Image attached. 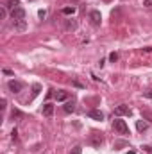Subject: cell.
I'll return each instance as SVG.
<instances>
[{
    "label": "cell",
    "mask_w": 152,
    "mask_h": 154,
    "mask_svg": "<svg viewBox=\"0 0 152 154\" xmlns=\"http://www.w3.org/2000/svg\"><path fill=\"white\" fill-rule=\"evenodd\" d=\"M113 129L118 135H129V126L125 124V120H120V118L113 120Z\"/></svg>",
    "instance_id": "obj_1"
},
{
    "label": "cell",
    "mask_w": 152,
    "mask_h": 154,
    "mask_svg": "<svg viewBox=\"0 0 152 154\" xmlns=\"http://www.w3.org/2000/svg\"><path fill=\"white\" fill-rule=\"evenodd\" d=\"M7 88H9L11 93H20V92L23 90V83H20V81H16V79H11V81L7 83Z\"/></svg>",
    "instance_id": "obj_2"
},
{
    "label": "cell",
    "mask_w": 152,
    "mask_h": 154,
    "mask_svg": "<svg viewBox=\"0 0 152 154\" xmlns=\"http://www.w3.org/2000/svg\"><path fill=\"white\" fill-rule=\"evenodd\" d=\"M11 20L13 22H18V20H25V9L23 7H16L11 11Z\"/></svg>",
    "instance_id": "obj_3"
},
{
    "label": "cell",
    "mask_w": 152,
    "mask_h": 154,
    "mask_svg": "<svg viewBox=\"0 0 152 154\" xmlns=\"http://www.w3.org/2000/svg\"><path fill=\"white\" fill-rule=\"evenodd\" d=\"M90 20H91V23H93L95 27H99L100 22H102V14H100V11H91V13H90Z\"/></svg>",
    "instance_id": "obj_4"
},
{
    "label": "cell",
    "mask_w": 152,
    "mask_h": 154,
    "mask_svg": "<svg viewBox=\"0 0 152 154\" xmlns=\"http://www.w3.org/2000/svg\"><path fill=\"white\" fill-rule=\"evenodd\" d=\"M115 115H116V117L131 115V108H129V106H125V104H122V106H116V108H115Z\"/></svg>",
    "instance_id": "obj_5"
},
{
    "label": "cell",
    "mask_w": 152,
    "mask_h": 154,
    "mask_svg": "<svg viewBox=\"0 0 152 154\" xmlns=\"http://www.w3.org/2000/svg\"><path fill=\"white\" fill-rule=\"evenodd\" d=\"M88 117L93 118V120H99V122L104 120V113H102L100 109H90V111H88Z\"/></svg>",
    "instance_id": "obj_6"
},
{
    "label": "cell",
    "mask_w": 152,
    "mask_h": 154,
    "mask_svg": "<svg viewBox=\"0 0 152 154\" xmlns=\"http://www.w3.org/2000/svg\"><path fill=\"white\" fill-rule=\"evenodd\" d=\"M63 109H65V113H73L75 111V102L73 100H66L65 106H63Z\"/></svg>",
    "instance_id": "obj_7"
},
{
    "label": "cell",
    "mask_w": 152,
    "mask_h": 154,
    "mask_svg": "<svg viewBox=\"0 0 152 154\" xmlns=\"http://www.w3.org/2000/svg\"><path fill=\"white\" fill-rule=\"evenodd\" d=\"M43 115H45V117H52V115H54V104L47 102V104L43 106Z\"/></svg>",
    "instance_id": "obj_8"
},
{
    "label": "cell",
    "mask_w": 152,
    "mask_h": 154,
    "mask_svg": "<svg viewBox=\"0 0 152 154\" xmlns=\"http://www.w3.org/2000/svg\"><path fill=\"white\" fill-rule=\"evenodd\" d=\"M13 27H14V31H25V27H27V23H25V20H18V22H13Z\"/></svg>",
    "instance_id": "obj_9"
},
{
    "label": "cell",
    "mask_w": 152,
    "mask_h": 154,
    "mask_svg": "<svg viewBox=\"0 0 152 154\" xmlns=\"http://www.w3.org/2000/svg\"><path fill=\"white\" fill-rule=\"evenodd\" d=\"M91 144H93L95 147L100 145V144H102V136H100L99 133H93V135H91Z\"/></svg>",
    "instance_id": "obj_10"
},
{
    "label": "cell",
    "mask_w": 152,
    "mask_h": 154,
    "mask_svg": "<svg viewBox=\"0 0 152 154\" xmlns=\"http://www.w3.org/2000/svg\"><path fill=\"white\" fill-rule=\"evenodd\" d=\"M136 127H138V131H140V133H143V131H147V129H149V124H147V122H143V120H138V122H136Z\"/></svg>",
    "instance_id": "obj_11"
},
{
    "label": "cell",
    "mask_w": 152,
    "mask_h": 154,
    "mask_svg": "<svg viewBox=\"0 0 152 154\" xmlns=\"http://www.w3.org/2000/svg\"><path fill=\"white\" fill-rule=\"evenodd\" d=\"M75 11H77V9H75L73 5H68V7H65V9H63V14H66V16H72V14H75Z\"/></svg>",
    "instance_id": "obj_12"
},
{
    "label": "cell",
    "mask_w": 152,
    "mask_h": 154,
    "mask_svg": "<svg viewBox=\"0 0 152 154\" xmlns=\"http://www.w3.org/2000/svg\"><path fill=\"white\" fill-rule=\"evenodd\" d=\"M66 29H68V31H75V29H77V22H75V20H68V22H66Z\"/></svg>",
    "instance_id": "obj_13"
},
{
    "label": "cell",
    "mask_w": 152,
    "mask_h": 154,
    "mask_svg": "<svg viewBox=\"0 0 152 154\" xmlns=\"http://www.w3.org/2000/svg\"><path fill=\"white\" fill-rule=\"evenodd\" d=\"M7 7L13 11V9H16V7H20V2H18V0H7Z\"/></svg>",
    "instance_id": "obj_14"
},
{
    "label": "cell",
    "mask_w": 152,
    "mask_h": 154,
    "mask_svg": "<svg viewBox=\"0 0 152 154\" xmlns=\"http://www.w3.org/2000/svg\"><path fill=\"white\" fill-rule=\"evenodd\" d=\"M56 99H57L59 102H63V100H66V99H68V95H66L65 92H61V93H56Z\"/></svg>",
    "instance_id": "obj_15"
},
{
    "label": "cell",
    "mask_w": 152,
    "mask_h": 154,
    "mask_svg": "<svg viewBox=\"0 0 152 154\" xmlns=\"http://www.w3.org/2000/svg\"><path fill=\"white\" fill-rule=\"evenodd\" d=\"M39 92H41V86H39V84H34V86H32V97L39 95Z\"/></svg>",
    "instance_id": "obj_16"
},
{
    "label": "cell",
    "mask_w": 152,
    "mask_h": 154,
    "mask_svg": "<svg viewBox=\"0 0 152 154\" xmlns=\"http://www.w3.org/2000/svg\"><path fill=\"white\" fill-rule=\"evenodd\" d=\"M129 145V142H124V140H120V142H115V149H120V147H127Z\"/></svg>",
    "instance_id": "obj_17"
},
{
    "label": "cell",
    "mask_w": 152,
    "mask_h": 154,
    "mask_svg": "<svg viewBox=\"0 0 152 154\" xmlns=\"http://www.w3.org/2000/svg\"><path fill=\"white\" fill-rule=\"evenodd\" d=\"M109 61H113V63L118 61V54H116V52H111V54H109Z\"/></svg>",
    "instance_id": "obj_18"
},
{
    "label": "cell",
    "mask_w": 152,
    "mask_h": 154,
    "mask_svg": "<svg viewBox=\"0 0 152 154\" xmlns=\"http://www.w3.org/2000/svg\"><path fill=\"white\" fill-rule=\"evenodd\" d=\"M70 154H82V147H79V145H77V147H73Z\"/></svg>",
    "instance_id": "obj_19"
},
{
    "label": "cell",
    "mask_w": 152,
    "mask_h": 154,
    "mask_svg": "<svg viewBox=\"0 0 152 154\" xmlns=\"http://www.w3.org/2000/svg\"><path fill=\"white\" fill-rule=\"evenodd\" d=\"M72 84H73L75 88H86V86H84L82 83H79V81H72Z\"/></svg>",
    "instance_id": "obj_20"
},
{
    "label": "cell",
    "mask_w": 152,
    "mask_h": 154,
    "mask_svg": "<svg viewBox=\"0 0 152 154\" xmlns=\"http://www.w3.org/2000/svg\"><path fill=\"white\" fill-rule=\"evenodd\" d=\"M0 104H2L0 108H2V109H5V106H7V100H5V99H2V100H0Z\"/></svg>",
    "instance_id": "obj_21"
},
{
    "label": "cell",
    "mask_w": 152,
    "mask_h": 154,
    "mask_svg": "<svg viewBox=\"0 0 152 154\" xmlns=\"http://www.w3.org/2000/svg\"><path fill=\"white\" fill-rule=\"evenodd\" d=\"M16 135H18V133H16V129H13V133H11V138H13V140H16V138H18Z\"/></svg>",
    "instance_id": "obj_22"
},
{
    "label": "cell",
    "mask_w": 152,
    "mask_h": 154,
    "mask_svg": "<svg viewBox=\"0 0 152 154\" xmlns=\"http://www.w3.org/2000/svg\"><path fill=\"white\" fill-rule=\"evenodd\" d=\"M145 5L147 7H152V0H145Z\"/></svg>",
    "instance_id": "obj_23"
},
{
    "label": "cell",
    "mask_w": 152,
    "mask_h": 154,
    "mask_svg": "<svg viewBox=\"0 0 152 154\" xmlns=\"http://www.w3.org/2000/svg\"><path fill=\"white\" fill-rule=\"evenodd\" d=\"M145 97H149V99H152V92H145Z\"/></svg>",
    "instance_id": "obj_24"
},
{
    "label": "cell",
    "mask_w": 152,
    "mask_h": 154,
    "mask_svg": "<svg viewBox=\"0 0 152 154\" xmlns=\"http://www.w3.org/2000/svg\"><path fill=\"white\" fill-rule=\"evenodd\" d=\"M127 154H136V153H134V151H129V153H127Z\"/></svg>",
    "instance_id": "obj_25"
},
{
    "label": "cell",
    "mask_w": 152,
    "mask_h": 154,
    "mask_svg": "<svg viewBox=\"0 0 152 154\" xmlns=\"http://www.w3.org/2000/svg\"><path fill=\"white\" fill-rule=\"evenodd\" d=\"M106 2H109V0H106Z\"/></svg>",
    "instance_id": "obj_26"
}]
</instances>
